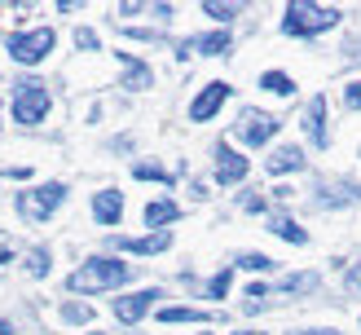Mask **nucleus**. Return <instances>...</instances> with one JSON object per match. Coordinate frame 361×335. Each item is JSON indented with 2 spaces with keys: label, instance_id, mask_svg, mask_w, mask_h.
Masks as SVG:
<instances>
[{
  "label": "nucleus",
  "instance_id": "1",
  "mask_svg": "<svg viewBox=\"0 0 361 335\" xmlns=\"http://www.w3.org/2000/svg\"><path fill=\"white\" fill-rule=\"evenodd\" d=\"M119 282H128V264L97 256V260L80 264V269L71 274L66 287H71V291H106V287H119Z\"/></svg>",
  "mask_w": 361,
  "mask_h": 335
},
{
  "label": "nucleus",
  "instance_id": "2",
  "mask_svg": "<svg viewBox=\"0 0 361 335\" xmlns=\"http://www.w3.org/2000/svg\"><path fill=\"white\" fill-rule=\"evenodd\" d=\"M335 23H339L335 5H286V18H282V27L291 35H317Z\"/></svg>",
  "mask_w": 361,
  "mask_h": 335
},
{
  "label": "nucleus",
  "instance_id": "3",
  "mask_svg": "<svg viewBox=\"0 0 361 335\" xmlns=\"http://www.w3.org/2000/svg\"><path fill=\"white\" fill-rule=\"evenodd\" d=\"M49 115V88L40 80H27L13 88V119L18 123H40Z\"/></svg>",
  "mask_w": 361,
  "mask_h": 335
},
{
  "label": "nucleus",
  "instance_id": "4",
  "mask_svg": "<svg viewBox=\"0 0 361 335\" xmlns=\"http://www.w3.org/2000/svg\"><path fill=\"white\" fill-rule=\"evenodd\" d=\"M62 199H66V185H58V181H53V185H35V190L18 194V212H23L27 221H44Z\"/></svg>",
  "mask_w": 361,
  "mask_h": 335
},
{
  "label": "nucleus",
  "instance_id": "5",
  "mask_svg": "<svg viewBox=\"0 0 361 335\" xmlns=\"http://www.w3.org/2000/svg\"><path fill=\"white\" fill-rule=\"evenodd\" d=\"M53 40H58V35H53L49 27H40V31L13 35V40H9V53H13V62H23V66H35V62H40L44 53L53 49Z\"/></svg>",
  "mask_w": 361,
  "mask_h": 335
},
{
  "label": "nucleus",
  "instance_id": "6",
  "mask_svg": "<svg viewBox=\"0 0 361 335\" xmlns=\"http://www.w3.org/2000/svg\"><path fill=\"white\" fill-rule=\"evenodd\" d=\"M225 97H229V84H221V80H216V84H207L203 93L194 97V106H190V119H198V123H203V119H212L216 111H221V102H225Z\"/></svg>",
  "mask_w": 361,
  "mask_h": 335
},
{
  "label": "nucleus",
  "instance_id": "7",
  "mask_svg": "<svg viewBox=\"0 0 361 335\" xmlns=\"http://www.w3.org/2000/svg\"><path fill=\"white\" fill-rule=\"evenodd\" d=\"M243 176H247V159H243V154H233L229 146L216 150V181H221V185H233V181H243Z\"/></svg>",
  "mask_w": 361,
  "mask_h": 335
},
{
  "label": "nucleus",
  "instance_id": "8",
  "mask_svg": "<svg viewBox=\"0 0 361 335\" xmlns=\"http://www.w3.org/2000/svg\"><path fill=\"white\" fill-rule=\"evenodd\" d=\"M159 300V291H137V296H123V300H115V317L119 322H137L141 313H146L150 305Z\"/></svg>",
  "mask_w": 361,
  "mask_h": 335
},
{
  "label": "nucleus",
  "instance_id": "9",
  "mask_svg": "<svg viewBox=\"0 0 361 335\" xmlns=\"http://www.w3.org/2000/svg\"><path fill=\"white\" fill-rule=\"evenodd\" d=\"M93 217L102 225H115L123 217V194L119 190H97V199H93Z\"/></svg>",
  "mask_w": 361,
  "mask_h": 335
},
{
  "label": "nucleus",
  "instance_id": "10",
  "mask_svg": "<svg viewBox=\"0 0 361 335\" xmlns=\"http://www.w3.org/2000/svg\"><path fill=\"white\" fill-rule=\"evenodd\" d=\"M247 119H251V123H243V141H247V146H264V141L278 133L274 115H247Z\"/></svg>",
  "mask_w": 361,
  "mask_h": 335
},
{
  "label": "nucleus",
  "instance_id": "11",
  "mask_svg": "<svg viewBox=\"0 0 361 335\" xmlns=\"http://www.w3.org/2000/svg\"><path fill=\"white\" fill-rule=\"evenodd\" d=\"M309 137H313V146H326L331 141V133H326V97H313L309 102Z\"/></svg>",
  "mask_w": 361,
  "mask_h": 335
},
{
  "label": "nucleus",
  "instance_id": "12",
  "mask_svg": "<svg viewBox=\"0 0 361 335\" xmlns=\"http://www.w3.org/2000/svg\"><path fill=\"white\" fill-rule=\"evenodd\" d=\"M172 238L164 234V229H159V234H146V238H119V247L123 252H137V256H154V252H164Z\"/></svg>",
  "mask_w": 361,
  "mask_h": 335
},
{
  "label": "nucleus",
  "instance_id": "13",
  "mask_svg": "<svg viewBox=\"0 0 361 335\" xmlns=\"http://www.w3.org/2000/svg\"><path fill=\"white\" fill-rule=\"evenodd\" d=\"M295 168H304V154L295 146H282L269 154V172H295Z\"/></svg>",
  "mask_w": 361,
  "mask_h": 335
},
{
  "label": "nucleus",
  "instance_id": "14",
  "mask_svg": "<svg viewBox=\"0 0 361 335\" xmlns=\"http://www.w3.org/2000/svg\"><path fill=\"white\" fill-rule=\"evenodd\" d=\"M176 217H180V207L168 203V199H159V203L146 207V225H168V221H176Z\"/></svg>",
  "mask_w": 361,
  "mask_h": 335
},
{
  "label": "nucleus",
  "instance_id": "15",
  "mask_svg": "<svg viewBox=\"0 0 361 335\" xmlns=\"http://www.w3.org/2000/svg\"><path fill=\"white\" fill-rule=\"evenodd\" d=\"M269 229H274L278 238H286V243H304V238H309V234H304V229H300L291 217H274V221H269Z\"/></svg>",
  "mask_w": 361,
  "mask_h": 335
},
{
  "label": "nucleus",
  "instance_id": "16",
  "mask_svg": "<svg viewBox=\"0 0 361 335\" xmlns=\"http://www.w3.org/2000/svg\"><path fill=\"white\" fill-rule=\"evenodd\" d=\"M198 53H212V58H216V53H225L229 49V35L225 31H212V35H198V40H190Z\"/></svg>",
  "mask_w": 361,
  "mask_h": 335
},
{
  "label": "nucleus",
  "instance_id": "17",
  "mask_svg": "<svg viewBox=\"0 0 361 335\" xmlns=\"http://www.w3.org/2000/svg\"><path fill=\"white\" fill-rule=\"evenodd\" d=\"M159 322H207V313H198V309H185V305H172L159 313Z\"/></svg>",
  "mask_w": 361,
  "mask_h": 335
},
{
  "label": "nucleus",
  "instance_id": "18",
  "mask_svg": "<svg viewBox=\"0 0 361 335\" xmlns=\"http://www.w3.org/2000/svg\"><path fill=\"white\" fill-rule=\"evenodd\" d=\"M269 93H282V97H291L295 93V84H291V75H282V71H264V80H260Z\"/></svg>",
  "mask_w": 361,
  "mask_h": 335
},
{
  "label": "nucleus",
  "instance_id": "19",
  "mask_svg": "<svg viewBox=\"0 0 361 335\" xmlns=\"http://www.w3.org/2000/svg\"><path fill=\"white\" fill-rule=\"evenodd\" d=\"M123 66H128V88H146L150 84V66H141L133 58H123Z\"/></svg>",
  "mask_w": 361,
  "mask_h": 335
},
{
  "label": "nucleus",
  "instance_id": "20",
  "mask_svg": "<svg viewBox=\"0 0 361 335\" xmlns=\"http://www.w3.org/2000/svg\"><path fill=\"white\" fill-rule=\"evenodd\" d=\"M203 13H212L216 23H229V18L238 13V5H221V0H203Z\"/></svg>",
  "mask_w": 361,
  "mask_h": 335
},
{
  "label": "nucleus",
  "instance_id": "21",
  "mask_svg": "<svg viewBox=\"0 0 361 335\" xmlns=\"http://www.w3.org/2000/svg\"><path fill=\"white\" fill-rule=\"evenodd\" d=\"M137 176H141V181H164V185L172 181V176L159 168V164H137Z\"/></svg>",
  "mask_w": 361,
  "mask_h": 335
},
{
  "label": "nucleus",
  "instance_id": "22",
  "mask_svg": "<svg viewBox=\"0 0 361 335\" xmlns=\"http://www.w3.org/2000/svg\"><path fill=\"white\" fill-rule=\"evenodd\" d=\"M62 317H66V322H93V309H88V305H66Z\"/></svg>",
  "mask_w": 361,
  "mask_h": 335
},
{
  "label": "nucleus",
  "instance_id": "23",
  "mask_svg": "<svg viewBox=\"0 0 361 335\" xmlns=\"http://www.w3.org/2000/svg\"><path fill=\"white\" fill-rule=\"evenodd\" d=\"M238 264H243V269H274V260H269V256H260V252H247Z\"/></svg>",
  "mask_w": 361,
  "mask_h": 335
},
{
  "label": "nucleus",
  "instance_id": "24",
  "mask_svg": "<svg viewBox=\"0 0 361 335\" xmlns=\"http://www.w3.org/2000/svg\"><path fill=\"white\" fill-rule=\"evenodd\" d=\"M264 296H269V291L260 287V282H251V287H247V309H251V313H256V309L264 305Z\"/></svg>",
  "mask_w": 361,
  "mask_h": 335
},
{
  "label": "nucleus",
  "instance_id": "25",
  "mask_svg": "<svg viewBox=\"0 0 361 335\" xmlns=\"http://www.w3.org/2000/svg\"><path fill=\"white\" fill-rule=\"evenodd\" d=\"M304 287H317V278H313V274H295V278H286V291H304Z\"/></svg>",
  "mask_w": 361,
  "mask_h": 335
},
{
  "label": "nucleus",
  "instance_id": "26",
  "mask_svg": "<svg viewBox=\"0 0 361 335\" xmlns=\"http://www.w3.org/2000/svg\"><path fill=\"white\" fill-rule=\"evenodd\" d=\"M229 282H233V274H229V269H221V274L212 278V296H225V291H229Z\"/></svg>",
  "mask_w": 361,
  "mask_h": 335
},
{
  "label": "nucleus",
  "instance_id": "27",
  "mask_svg": "<svg viewBox=\"0 0 361 335\" xmlns=\"http://www.w3.org/2000/svg\"><path fill=\"white\" fill-rule=\"evenodd\" d=\"M75 44H80V49H97V31L80 27V31H75Z\"/></svg>",
  "mask_w": 361,
  "mask_h": 335
},
{
  "label": "nucleus",
  "instance_id": "28",
  "mask_svg": "<svg viewBox=\"0 0 361 335\" xmlns=\"http://www.w3.org/2000/svg\"><path fill=\"white\" fill-rule=\"evenodd\" d=\"M31 274H49V256L44 252H31Z\"/></svg>",
  "mask_w": 361,
  "mask_h": 335
},
{
  "label": "nucleus",
  "instance_id": "29",
  "mask_svg": "<svg viewBox=\"0 0 361 335\" xmlns=\"http://www.w3.org/2000/svg\"><path fill=\"white\" fill-rule=\"evenodd\" d=\"M344 97H348V106H361V80L348 84V93H344Z\"/></svg>",
  "mask_w": 361,
  "mask_h": 335
},
{
  "label": "nucleus",
  "instance_id": "30",
  "mask_svg": "<svg viewBox=\"0 0 361 335\" xmlns=\"http://www.w3.org/2000/svg\"><path fill=\"white\" fill-rule=\"evenodd\" d=\"M291 335H335V331H291Z\"/></svg>",
  "mask_w": 361,
  "mask_h": 335
},
{
  "label": "nucleus",
  "instance_id": "31",
  "mask_svg": "<svg viewBox=\"0 0 361 335\" xmlns=\"http://www.w3.org/2000/svg\"><path fill=\"white\" fill-rule=\"evenodd\" d=\"M0 335H13V327H9V322H0Z\"/></svg>",
  "mask_w": 361,
  "mask_h": 335
},
{
  "label": "nucleus",
  "instance_id": "32",
  "mask_svg": "<svg viewBox=\"0 0 361 335\" xmlns=\"http://www.w3.org/2000/svg\"><path fill=\"white\" fill-rule=\"evenodd\" d=\"M243 335H264V331H243Z\"/></svg>",
  "mask_w": 361,
  "mask_h": 335
},
{
  "label": "nucleus",
  "instance_id": "33",
  "mask_svg": "<svg viewBox=\"0 0 361 335\" xmlns=\"http://www.w3.org/2000/svg\"><path fill=\"white\" fill-rule=\"evenodd\" d=\"M198 335H212V331H198Z\"/></svg>",
  "mask_w": 361,
  "mask_h": 335
}]
</instances>
